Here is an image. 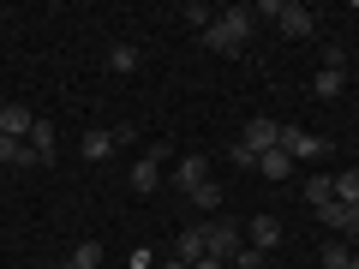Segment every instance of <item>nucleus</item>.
I'll return each instance as SVG.
<instances>
[{"instance_id": "obj_1", "label": "nucleus", "mask_w": 359, "mask_h": 269, "mask_svg": "<svg viewBox=\"0 0 359 269\" xmlns=\"http://www.w3.org/2000/svg\"><path fill=\"white\" fill-rule=\"evenodd\" d=\"M252 25H257L252 6H228V13H216V25L204 30V42H210L216 54H240L245 36H252Z\"/></svg>"}, {"instance_id": "obj_2", "label": "nucleus", "mask_w": 359, "mask_h": 269, "mask_svg": "<svg viewBox=\"0 0 359 269\" xmlns=\"http://www.w3.org/2000/svg\"><path fill=\"white\" fill-rule=\"evenodd\" d=\"M257 18H276V30H282V36H311V30H318L311 6H299V0H264V6H257Z\"/></svg>"}, {"instance_id": "obj_3", "label": "nucleus", "mask_w": 359, "mask_h": 269, "mask_svg": "<svg viewBox=\"0 0 359 269\" xmlns=\"http://www.w3.org/2000/svg\"><path fill=\"white\" fill-rule=\"evenodd\" d=\"M204 245H210L216 263H228V257L245 245V240H240V221H233V216H228V221H204Z\"/></svg>"}, {"instance_id": "obj_4", "label": "nucleus", "mask_w": 359, "mask_h": 269, "mask_svg": "<svg viewBox=\"0 0 359 269\" xmlns=\"http://www.w3.org/2000/svg\"><path fill=\"white\" fill-rule=\"evenodd\" d=\"M282 150L294 156V167H299V162H318V156L330 150V144H323L318 132H306V126H282Z\"/></svg>"}, {"instance_id": "obj_5", "label": "nucleus", "mask_w": 359, "mask_h": 269, "mask_svg": "<svg viewBox=\"0 0 359 269\" xmlns=\"http://www.w3.org/2000/svg\"><path fill=\"white\" fill-rule=\"evenodd\" d=\"M162 162H168V150H144L138 162H132V192L138 198H150L156 186H162Z\"/></svg>"}, {"instance_id": "obj_6", "label": "nucleus", "mask_w": 359, "mask_h": 269, "mask_svg": "<svg viewBox=\"0 0 359 269\" xmlns=\"http://www.w3.org/2000/svg\"><path fill=\"white\" fill-rule=\"evenodd\" d=\"M318 221L335 228L341 240H359V204H335V198H330V204H318Z\"/></svg>"}, {"instance_id": "obj_7", "label": "nucleus", "mask_w": 359, "mask_h": 269, "mask_svg": "<svg viewBox=\"0 0 359 269\" xmlns=\"http://www.w3.org/2000/svg\"><path fill=\"white\" fill-rule=\"evenodd\" d=\"M30 126H36V114H30L25 102H6V108H0V138H6V144H25Z\"/></svg>"}, {"instance_id": "obj_8", "label": "nucleus", "mask_w": 359, "mask_h": 269, "mask_svg": "<svg viewBox=\"0 0 359 269\" xmlns=\"http://www.w3.org/2000/svg\"><path fill=\"white\" fill-rule=\"evenodd\" d=\"M240 144H245L252 156H264V150H276V144H282V126L257 114V120H245V138H240Z\"/></svg>"}, {"instance_id": "obj_9", "label": "nucleus", "mask_w": 359, "mask_h": 269, "mask_svg": "<svg viewBox=\"0 0 359 269\" xmlns=\"http://www.w3.org/2000/svg\"><path fill=\"white\" fill-rule=\"evenodd\" d=\"M311 90H318L323 102H335V96H341V90H347V72H341V54H330V60L318 66V78H311Z\"/></svg>"}, {"instance_id": "obj_10", "label": "nucleus", "mask_w": 359, "mask_h": 269, "mask_svg": "<svg viewBox=\"0 0 359 269\" xmlns=\"http://www.w3.org/2000/svg\"><path fill=\"white\" fill-rule=\"evenodd\" d=\"M30 150H36V162H54V150H60V138H54V120L48 114H36V126H30Z\"/></svg>"}, {"instance_id": "obj_11", "label": "nucleus", "mask_w": 359, "mask_h": 269, "mask_svg": "<svg viewBox=\"0 0 359 269\" xmlns=\"http://www.w3.org/2000/svg\"><path fill=\"white\" fill-rule=\"evenodd\" d=\"M245 233H252L245 245H257V251H276V245H282V221H276V216H252Z\"/></svg>"}, {"instance_id": "obj_12", "label": "nucleus", "mask_w": 359, "mask_h": 269, "mask_svg": "<svg viewBox=\"0 0 359 269\" xmlns=\"http://www.w3.org/2000/svg\"><path fill=\"white\" fill-rule=\"evenodd\" d=\"M204 179H210V162H204V156H186V162L174 167V186H180V192H198Z\"/></svg>"}, {"instance_id": "obj_13", "label": "nucleus", "mask_w": 359, "mask_h": 269, "mask_svg": "<svg viewBox=\"0 0 359 269\" xmlns=\"http://www.w3.org/2000/svg\"><path fill=\"white\" fill-rule=\"evenodd\" d=\"M257 174H264V179H294V156H287L282 144H276V150H264V156H257Z\"/></svg>"}, {"instance_id": "obj_14", "label": "nucleus", "mask_w": 359, "mask_h": 269, "mask_svg": "<svg viewBox=\"0 0 359 269\" xmlns=\"http://www.w3.org/2000/svg\"><path fill=\"white\" fill-rule=\"evenodd\" d=\"M114 126H108V132H84V144H78V150H84V162H108V156H114Z\"/></svg>"}, {"instance_id": "obj_15", "label": "nucleus", "mask_w": 359, "mask_h": 269, "mask_svg": "<svg viewBox=\"0 0 359 269\" xmlns=\"http://www.w3.org/2000/svg\"><path fill=\"white\" fill-rule=\"evenodd\" d=\"M174 257H186V263L210 257V245H204V221H198V228H180V245H174Z\"/></svg>"}, {"instance_id": "obj_16", "label": "nucleus", "mask_w": 359, "mask_h": 269, "mask_svg": "<svg viewBox=\"0 0 359 269\" xmlns=\"http://www.w3.org/2000/svg\"><path fill=\"white\" fill-rule=\"evenodd\" d=\"M108 72L132 78V72H138V48H132V42H114V48H108Z\"/></svg>"}, {"instance_id": "obj_17", "label": "nucleus", "mask_w": 359, "mask_h": 269, "mask_svg": "<svg viewBox=\"0 0 359 269\" xmlns=\"http://www.w3.org/2000/svg\"><path fill=\"white\" fill-rule=\"evenodd\" d=\"M180 25H186V30H198V36H204V30L216 25V13H210L204 0H192V6H180Z\"/></svg>"}, {"instance_id": "obj_18", "label": "nucleus", "mask_w": 359, "mask_h": 269, "mask_svg": "<svg viewBox=\"0 0 359 269\" xmlns=\"http://www.w3.org/2000/svg\"><path fill=\"white\" fill-rule=\"evenodd\" d=\"M330 198H335V174H311L306 179V204L318 209V204H330Z\"/></svg>"}, {"instance_id": "obj_19", "label": "nucleus", "mask_w": 359, "mask_h": 269, "mask_svg": "<svg viewBox=\"0 0 359 269\" xmlns=\"http://www.w3.org/2000/svg\"><path fill=\"white\" fill-rule=\"evenodd\" d=\"M335 204H359V167H341L335 174Z\"/></svg>"}, {"instance_id": "obj_20", "label": "nucleus", "mask_w": 359, "mask_h": 269, "mask_svg": "<svg viewBox=\"0 0 359 269\" xmlns=\"http://www.w3.org/2000/svg\"><path fill=\"white\" fill-rule=\"evenodd\" d=\"M347 263H353V245H341V240L323 245V269H347Z\"/></svg>"}, {"instance_id": "obj_21", "label": "nucleus", "mask_w": 359, "mask_h": 269, "mask_svg": "<svg viewBox=\"0 0 359 269\" xmlns=\"http://www.w3.org/2000/svg\"><path fill=\"white\" fill-rule=\"evenodd\" d=\"M72 263H78V269H102V245H96V240H84V245L72 251Z\"/></svg>"}, {"instance_id": "obj_22", "label": "nucleus", "mask_w": 359, "mask_h": 269, "mask_svg": "<svg viewBox=\"0 0 359 269\" xmlns=\"http://www.w3.org/2000/svg\"><path fill=\"white\" fill-rule=\"evenodd\" d=\"M186 198H192L198 209H216V204H222V186H216V179H204V186H198V192H186Z\"/></svg>"}, {"instance_id": "obj_23", "label": "nucleus", "mask_w": 359, "mask_h": 269, "mask_svg": "<svg viewBox=\"0 0 359 269\" xmlns=\"http://www.w3.org/2000/svg\"><path fill=\"white\" fill-rule=\"evenodd\" d=\"M269 263V251H257V245H240L233 251V269H264Z\"/></svg>"}, {"instance_id": "obj_24", "label": "nucleus", "mask_w": 359, "mask_h": 269, "mask_svg": "<svg viewBox=\"0 0 359 269\" xmlns=\"http://www.w3.org/2000/svg\"><path fill=\"white\" fill-rule=\"evenodd\" d=\"M228 162H233V167H257V156L245 150V144H233V150H228Z\"/></svg>"}, {"instance_id": "obj_25", "label": "nucleus", "mask_w": 359, "mask_h": 269, "mask_svg": "<svg viewBox=\"0 0 359 269\" xmlns=\"http://www.w3.org/2000/svg\"><path fill=\"white\" fill-rule=\"evenodd\" d=\"M156 269H192L186 257H156Z\"/></svg>"}, {"instance_id": "obj_26", "label": "nucleus", "mask_w": 359, "mask_h": 269, "mask_svg": "<svg viewBox=\"0 0 359 269\" xmlns=\"http://www.w3.org/2000/svg\"><path fill=\"white\" fill-rule=\"evenodd\" d=\"M192 269H228V263H216V257H198V263Z\"/></svg>"}, {"instance_id": "obj_27", "label": "nucleus", "mask_w": 359, "mask_h": 269, "mask_svg": "<svg viewBox=\"0 0 359 269\" xmlns=\"http://www.w3.org/2000/svg\"><path fill=\"white\" fill-rule=\"evenodd\" d=\"M60 269H78V263H72V257H66V263H60Z\"/></svg>"}, {"instance_id": "obj_28", "label": "nucleus", "mask_w": 359, "mask_h": 269, "mask_svg": "<svg viewBox=\"0 0 359 269\" xmlns=\"http://www.w3.org/2000/svg\"><path fill=\"white\" fill-rule=\"evenodd\" d=\"M347 269H359V257H353V263H347Z\"/></svg>"}]
</instances>
